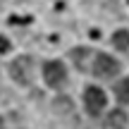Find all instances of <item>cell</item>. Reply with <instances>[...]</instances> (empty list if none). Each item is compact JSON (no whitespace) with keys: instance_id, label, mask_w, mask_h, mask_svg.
<instances>
[{"instance_id":"cell-1","label":"cell","mask_w":129,"mask_h":129,"mask_svg":"<svg viewBox=\"0 0 129 129\" xmlns=\"http://www.w3.org/2000/svg\"><path fill=\"white\" fill-rule=\"evenodd\" d=\"M10 77L19 84H31V79H34V57H26V55L17 57L10 64Z\"/></svg>"},{"instance_id":"cell-2","label":"cell","mask_w":129,"mask_h":129,"mask_svg":"<svg viewBox=\"0 0 129 129\" xmlns=\"http://www.w3.org/2000/svg\"><path fill=\"white\" fill-rule=\"evenodd\" d=\"M93 77L96 79H112L117 72H120V62L112 60L110 55H98L93 60Z\"/></svg>"},{"instance_id":"cell-3","label":"cell","mask_w":129,"mask_h":129,"mask_svg":"<svg viewBox=\"0 0 129 129\" xmlns=\"http://www.w3.org/2000/svg\"><path fill=\"white\" fill-rule=\"evenodd\" d=\"M43 79H46L48 86H55V88L62 86L64 79H67V69H64V64L57 62V60L46 62V64H43Z\"/></svg>"},{"instance_id":"cell-4","label":"cell","mask_w":129,"mask_h":129,"mask_svg":"<svg viewBox=\"0 0 129 129\" xmlns=\"http://www.w3.org/2000/svg\"><path fill=\"white\" fill-rule=\"evenodd\" d=\"M84 105H86V110L91 112V115H98V112L105 108V93H103V88L86 86L84 88Z\"/></svg>"},{"instance_id":"cell-5","label":"cell","mask_w":129,"mask_h":129,"mask_svg":"<svg viewBox=\"0 0 129 129\" xmlns=\"http://www.w3.org/2000/svg\"><path fill=\"white\" fill-rule=\"evenodd\" d=\"M53 110H55L57 117H62V115H72V110H74L72 98H67V96H57L55 101H53Z\"/></svg>"},{"instance_id":"cell-6","label":"cell","mask_w":129,"mask_h":129,"mask_svg":"<svg viewBox=\"0 0 129 129\" xmlns=\"http://www.w3.org/2000/svg\"><path fill=\"white\" fill-rule=\"evenodd\" d=\"M88 55H91V50H88V48H74V50H72V60L77 62L79 69H86Z\"/></svg>"},{"instance_id":"cell-7","label":"cell","mask_w":129,"mask_h":129,"mask_svg":"<svg viewBox=\"0 0 129 129\" xmlns=\"http://www.w3.org/2000/svg\"><path fill=\"white\" fill-rule=\"evenodd\" d=\"M112 46L117 50H129V31H115L112 34Z\"/></svg>"},{"instance_id":"cell-8","label":"cell","mask_w":129,"mask_h":129,"mask_svg":"<svg viewBox=\"0 0 129 129\" xmlns=\"http://www.w3.org/2000/svg\"><path fill=\"white\" fill-rule=\"evenodd\" d=\"M108 122H110L112 129H124V124H127V115H124L122 110H112L110 115H108Z\"/></svg>"},{"instance_id":"cell-9","label":"cell","mask_w":129,"mask_h":129,"mask_svg":"<svg viewBox=\"0 0 129 129\" xmlns=\"http://www.w3.org/2000/svg\"><path fill=\"white\" fill-rule=\"evenodd\" d=\"M115 96H117L120 103H129V77L122 79V81L115 86Z\"/></svg>"},{"instance_id":"cell-10","label":"cell","mask_w":129,"mask_h":129,"mask_svg":"<svg viewBox=\"0 0 129 129\" xmlns=\"http://www.w3.org/2000/svg\"><path fill=\"white\" fill-rule=\"evenodd\" d=\"M10 50V41L5 36H0V53H7Z\"/></svg>"},{"instance_id":"cell-11","label":"cell","mask_w":129,"mask_h":129,"mask_svg":"<svg viewBox=\"0 0 129 129\" xmlns=\"http://www.w3.org/2000/svg\"><path fill=\"white\" fill-rule=\"evenodd\" d=\"M0 129H5V124H3V120H0Z\"/></svg>"}]
</instances>
